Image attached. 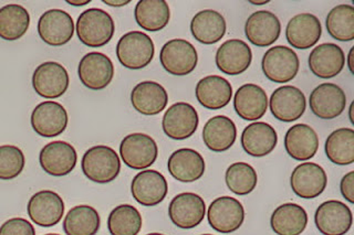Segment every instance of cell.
I'll list each match as a JSON object with an SVG mask.
<instances>
[{
	"mask_svg": "<svg viewBox=\"0 0 354 235\" xmlns=\"http://www.w3.org/2000/svg\"><path fill=\"white\" fill-rule=\"evenodd\" d=\"M169 192L167 180L158 170L147 169L138 172L131 183V194L144 207H155L165 199Z\"/></svg>",
	"mask_w": 354,
	"mask_h": 235,
	"instance_id": "obj_18",
	"label": "cell"
},
{
	"mask_svg": "<svg viewBox=\"0 0 354 235\" xmlns=\"http://www.w3.org/2000/svg\"><path fill=\"white\" fill-rule=\"evenodd\" d=\"M103 3L111 7H123L129 5L131 1L130 0H103Z\"/></svg>",
	"mask_w": 354,
	"mask_h": 235,
	"instance_id": "obj_44",
	"label": "cell"
},
{
	"mask_svg": "<svg viewBox=\"0 0 354 235\" xmlns=\"http://www.w3.org/2000/svg\"><path fill=\"white\" fill-rule=\"evenodd\" d=\"M136 23L149 32L163 30L171 19V9L164 0H140L134 9Z\"/></svg>",
	"mask_w": 354,
	"mask_h": 235,
	"instance_id": "obj_34",
	"label": "cell"
},
{
	"mask_svg": "<svg viewBox=\"0 0 354 235\" xmlns=\"http://www.w3.org/2000/svg\"><path fill=\"white\" fill-rule=\"evenodd\" d=\"M155 54V45L151 37L141 31H130L122 36L116 45V57L127 69L147 68Z\"/></svg>",
	"mask_w": 354,
	"mask_h": 235,
	"instance_id": "obj_3",
	"label": "cell"
},
{
	"mask_svg": "<svg viewBox=\"0 0 354 235\" xmlns=\"http://www.w3.org/2000/svg\"><path fill=\"white\" fill-rule=\"evenodd\" d=\"M30 25V14L20 5H7L0 8V38L16 41L25 36Z\"/></svg>",
	"mask_w": 354,
	"mask_h": 235,
	"instance_id": "obj_37",
	"label": "cell"
},
{
	"mask_svg": "<svg viewBox=\"0 0 354 235\" xmlns=\"http://www.w3.org/2000/svg\"><path fill=\"white\" fill-rule=\"evenodd\" d=\"M160 61L166 72L174 76H186L196 69L198 54L191 42L173 39L166 42L160 53Z\"/></svg>",
	"mask_w": 354,
	"mask_h": 235,
	"instance_id": "obj_5",
	"label": "cell"
},
{
	"mask_svg": "<svg viewBox=\"0 0 354 235\" xmlns=\"http://www.w3.org/2000/svg\"><path fill=\"white\" fill-rule=\"evenodd\" d=\"M77 36L83 45L90 48H101L108 45L115 32L113 18L103 9L91 8L77 18L75 23Z\"/></svg>",
	"mask_w": 354,
	"mask_h": 235,
	"instance_id": "obj_1",
	"label": "cell"
},
{
	"mask_svg": "<svg viewBox=\"0 0 354 235\" xmlns=\"http://www.w3.org/2000/svg\"><path fill=\"white\" fill-rule=\"evenodd\" d=\"M281 34V23L276 14L268 10H259L249 16L245 25L248 41L256 47L274 45Z\"/></svg>",
	"mask_w": 354,
	"mask_h": 235,
	"instance_id": "obj_22",
	"label": "cell"
},
{
	"mask_svg": "<svg viewBox=\"0 0 354 235\" xmlns=\"http://www.w3.org/2000/svg\"><path fill=\"white\" fill-rule=\"evenodd\" d=\"M75 21L61 9H50L38 21V34L42 41L51 47H62L71 41L75 34Z\"/></svg>",
	"mask_w": 354,
	"mask_h": 235,
	"instance_id": "obj_12",
	"label": "cell"
},
{
	"mask_svg": "<svg viewBox=\"0 0 354 235\" xmlns=\"http://www.w3.org/2000/svg\"><path fill=\"white\" fill-rule=\"evenodd\" d=\"M300 68L297 53L286 45H276L266 51L261 69L266 78L274 83H288L296 78Z\"/></svg>",
	"mask_w": 354,
	"mask_h": 235,
	"instance_id": "obj_4",
	"label": "cell"
},
{
	"mask_svg": "<svg viewBox=\"0 0 354 235\" xmlns=\"http://www.w3.org/2000/svg\"><path fill=\"white\" fill-rule=\"evenodd\" d=\"M307 225V211L297 203H283L271 214L270 227L277 235H300Z\"/></svg>",
	"mask_w": 354,
	"mask_h": 235,
	"instance_id": "obj_33",
	"label": "cell"
},
{
	"mask_svg": "<svg viewBox=\"0 0 354 235\" xmlns=\"http://www.w3.org/2000/svg\"><path fill=\"white\" fill-rule=\"evenodd\" d=\"M199 117L196 110L185 102L175 103L164 114L162 128L169 139L185 141L196 133Z\"/></svg>",
	"mask_w": 354,
	"mask_h": 235,
	"instance_id": "obj_9",
	"label": "cell"
},
{
	"mask_svg": "<svg viewBox=\"0 0 354 235\" xmlns=\"http://www.w3.org/2000/svg\"><path fill=\"white\" fill-rule=\"evenodd\" d=\"M326 185L328 176L324 169L315 163H300L291 174V189L301 199L318 198L326 190Z\"/></svg>",
	"mask_w": 354,
	"mask_h": 235,
	"instance_id": "obj_20",
	"label": "cell"
},
{
	"mask_svg": "<svg viewBox=\"0 0 354 235\" xmlns=\"http://www.w3.org/2000/svg\"><path fill=\"white\" fill-rule=\"evenodd\" d=\"M309 105L313 115L331 121L340 116L346 110V95L337 84L322 83L311 92Z\"/></svg>",
	"mask_w": 354,
	"mask_h": 235,
	"instance_id": "obj_19",
	"label": "cell"
},
{
	"mask_svg": "<svg viewBox=\"0 0 354 235\" xmlns=\"http://www.w3.org/2000/svg\"><path fill=\"white\" fill-rule=\"evenodd\" d=\"M143 225L141 213L131 205H121L111 211L108 229L111 235H138Z\"/></svg>",
	"mask_w": 354,
	"mask_h": 235,
	"instance_id": "obj_38",
	"label": "cell"
},
{
	"mask_svg": "<svg viewBox=\"0 0 354 235\" xmlns=\"http://www.w3.org/2000/svg\"><path fill=\"white\" fill-rule=\"evenodd\" d=\"M202 235H213V234H202Z\"/></svg>",
	"mask_w": 354,
	"mask_h": 235,
	"instance_id": "obj_51",
	"label": "cell"
},
{
	"mask_svg": "<svg viewBox=\"0 0 354 235\" xmlns=\"http://www.w3.org/2000/svg\"><path fill=\"white\" fill-rule=\"evenodd\" d=\"M131 103L134 110L142 115L154 116L165 110L169 94L158 82L144 81L132 90Z\"/></svg>",
	"mask_w": 354,
	"mask_h": 235,
	"instance_id": "obj_26",
	"label": "cell"
},
{
	"mask_svg": "<svg viewBox=\"0 0 354 235\" xmlns=\"http://www.w3.org/2000/svg\"><path fill=\"white\" fill-rule=\"evenodd\" d=\"M310 71L320 79H332L342 72L346 56L335 43H322L310 52Z\"/></svg>",
	"mask_w": 354,
	"mask_h": 235,
	"instance_id": "obj_27",
	"label": "cell"
},
{
	"mask_svg": "<svg viewBox=\"0 0 354 235\" xmlns=\"http://www.w3.org/2000/svg\"><path fill=\"white\" fill-rule=\"evenodd\" d=\"M25 163V155L19 147L0 146V179L11 180L18 177L24 172Z\"/></svg>",
	"mask_w": 354,
	"mask_h": 235,
	"instance_id": "obj_41",
	"label": "cell"
},
{
	"mask_svg": "<svg viewBox=\"0 0 354 235\" xmlns=\"http://www.w3.org/2000/svg\"><path fill=\"white\" fill-rule=\"evenodd\" d=\"M147 235H164V234H162V233H149V234H147Z\"/></svg>",
	"mask_w": 354,
	"mask_h": 235,
	"instance_id": "obj_49",
	"label": "cell"
},
{
	"mask_svg": "<svg viewBox=\"0 0 354 235\" xmlns=\"http://www.w3.org/2000/svg\"><path fill=\"white\" fill-rule=\"evenodd\" d=\"M241 147L252 157H265L274 152L278 144V134L265 122L249 124L241 134Z\"/></svg>",
	"mask_w": 354,
	"mask_h": 235,
	"instance_id": "obj_29",
	"label": "cell"
},
{
	"mask_svg": "<svg viewBox=\"0 0 354 235\" xmlns=\"http://www.w3.org/2000/svg\"><path fill=\"white\" fill-rule=\"evenodd\" d=\"M30 122L32 130L39 136L44 139H55L66 130L69 116L60 103L46 101L35 108Z\"/></svg>",
	"mask_w": 354,
	"mask_h": 235,
	"instance_id": "obj_13",
	"label": "cell"
},
{
	"mask_svg": "<svg viewBox=\"0 0 354 235\" xmlns=\"http://www.w3.org/2000/svg\"><path fill=\"white\" fill-rule=\"evenodd\" d=\"M236 139L237 128L235 123L224 115L208 119L203 128V141L212 152H226L235 144Z\"/></svg>",
	"mask_w": 354,
	"mask_h": 235,
	"instance_id": "obj_31",
	"label": "cell"
},
{
	"mask_svg": "<svg viewBox=\"0 0 354 235\" xmlns=\"http://www.w3.org/2000/svg\"><path fill=\"white\" fill-rule=\"evenodd\" d=\"M249 3H252V5H254V6H263V5L269 3V0H263V1H254V0H250Z\"/></svg>",
	"mask_w": 354,
	"mask_h": 235,
	"instance_id": "obj_47",
	"label": "cell"
},
{
	"mask_svg": "<svg viewBox=\"0 0 354 235\" xmlns=\"http://www.w3.org/2000/svg\"><path fill=\"white\" fill-rule=\"evenodd\" d=\"M268 103L271 114L280 122L298 121L307 108V100L304 92L292 85L280 86L274 90Z\"/></svg>",
	"mask_w": 354,
	"mask_h": 235,
	"instance_id": "obj_16",
	"label": "cell"
},
{
	"mask_svg": "<svg viewBox=\"0 0 354 235\" xmlns=\"http://www.w3.org/2000/svg\"><path fill=\"white\" fill-rule=\"evenodd\" d=\"M77 154L75 147L64 141H51L42 148L39 163L53 177H64L77 166Z\"/></svg>",
	"mask_w": 354,
	"mask_h": 235,
	"instance_id": "obj_17",
	"label": "cell"
},
{
	"mask_svg": "<svg viewBox=\"0 0 354 235\" xmlns=\"http://www.w3.org/2000/svg\"><path fill=\"white\" fill-rule=\"evenodd\" d=\"M0 235H36V229L26 218H12L0 227Z\"/></svg>",
	"mask_w": 354,
	"mask_h": 235,
	"instance_id": "obj_42",
	"label": "cell"
},
{
	"mask_svg": "<svg viewBox=\"0 0 354 235\" xmlns=\"http://www.w3.org/2000/svg\"><path fill=\"white\" fill-rule=\"evenodd\" d=\"M328 34L337 41L354 39V8L351 5H339L331 9L326 19Z\"/></svg>",
	"mask_w": 354,
	"mask_h": 235,
	"instance_id": "obj_39",
	"label": "cell"
},
{
	"mask_svg": "<svg viewBox=\"0 0 354 235\" xmlns=\"http://www.w3.org/2000/svg\"><path fill=\"white\" fill-rule=\"evenodd\" d=\"M120 156L129 168L143 170L158 159V144L147 134H130L121 141Z\"/></svg>",
	"mask_w": 354,
	"mask_h": 235,
	"instance_id": "obj_6",
	"label": "cell"
},
{
	"mask_svg": "<svg viewBox=\"0 0 354 235\" xmlns=\"http://www.w3.org/2000/svg\"><path fill=\"white\" fill-rule=\"evenodd\" d=\"M206 214V203L198 194L183 192L177 194L169 207V216L175 227L189 229L198 227Z\"/></svg>",
	"mask_w": 354,
	"mask_h": 235,
	"instance_id": "obj_14",
	"label": "cell"
},
{
	"mask_svg": "<svg viewBox=\"0 0 354 235\" xmlns=\"http://www.w3.org/2000/svg\"><path fill=\"white\" fill-rule=\"evenodd\" d=\"M64 201L57 192L51 190L38 191L28 202L27 212L33 223L38 227H53L64 216Z\"/></svg>",
	"mask_w": 354,
	"mask_h": 235,
	"instance_id": "obj_10",
	"label": "cell"
},
{
	"mask_svg": "<svg viewBox=\"0 0 354 235\" xmlns=\"http://www.w3.org/2000/svg\"><path fill=\"white\" fill-rule=\"evenodd\" d=\"M77 75L86 88L100 91L105 89L113 80V62L104 53H88L79 62Z\"/></svg>",
	"mask_w": 354,
	"mask_h": 235,
	"instance_id": "obj_15",
	"label": "cell"
},
{
	"mask_svg": "<svg viewBox=\"0 0 354 235\" xmlns=\"http://www.w3.org/2000/svg\"><path fill=\"white\" fill-rule=\"evenodd\" d=\"M285 148L288 155L295 161H309L318 152V134L309 125H293L286 134Z\"/></svg>",
	"mask_w": 354,
	"mask_h": 235,
	"instance_id": "obj_30",
	"label": "cell"
},
{
	"mask_svg": "<svg viewBox=\"0 0 354 235\" xmlns=\"http://www.w3.org/2000/svg\"><path fill=\"white\" fill-rule=\"evenodd\" d=\"M101 227V218L91 205H81L72 207L64 221L66 235H97Z\"/></svg>",
	"mask_w": 354,
	"mask_h": 235,
	"instance_id": "obj_35",
	"label": "cell"
},
{
	"mask_svg": "<svg viewBox=\"0 0 354 235\" xmlns=\"http://www.w3.org/2000/svg\"><path fill=\"white\" fill-rule=\"evenodd\" d=\"M353 59H354V47H352L351 49H350V52H348V70H350V72H351V74H354Z\"/></svg>",
	"mask_w": 354,
	"mask_h": 235,
	"instance_id": "obj_45",
	"label": "cell"
},
{
	"mask_svg": "<svg viewBox=\"0 0 354 235\" xmlns=\"http://www.w3.org/2000/svg\"><path fill=\"white\" fill-rule=\"evenodd\" d=\"M324 152L331 163L348 166L354 163V130L339 128L332 132L326 141Z\"/></svg>",
	"mask_w": 354,
	"mask_h": 235,
	"instance_id": "obj_36",
	"label": "cell"
},
{
	"mask_svg": "<svg viewBox=\"0 0 354 235\" xmlns=\"http://www.w3.org/2000/svg\"><path fill=\"white\" fill-rule=\"evenodd\" d=\"M322 27L315 14H300L291 18L286 28V38L291 47L307 50L320 40Z\"/></svg>",
	"mask_w": 354,
	"mask_h": 235,
	"instance_id": "obj_23",
	"label": "cell"
},
{
	"mask_svg": "<svg viewBox=\"0 0 354 235\" xmlns=\"http://www.w3.org/2000/svg\"><path fill=\"white\" fill-rule=\"evenodd\" d=\"M268 96L257 84H243L234 95V108L243 121H259L268 108Z\"/></svg>",
	"mask_w": 354,
	"mask_h": 235,
	"instance_id": "obj_25",
	"label": "cell"
},
{
	"mask_svg": "<svg viewBox=\"0 0 354 235\" xmlns=\"http://www.w3.org/2000/svg\"><path fill=\"white\" fill-rule=\"evenodd\" d=\"M226 20L218 12L205 9L197 12L191 21V32L203 45H215L226 34Z\"/></svg>",
	"mask_w": 354,
	"mask_h": 235,
	"instance_id": "obj_32",
	"label": "cell"
},
{
	"mask_svg": "<svg viewBox=\"0 0 354 235\" xmlns=\"http://www.w3.org/2000/svg\"><path fill=\"white\" fill-rule=\"evenodd\" d=\"M167 169L171 177L183 183H195L204 176V157L192 148H180L169 156Z\"/></svg>",
	"mask_w": 354,
	"mask_h": 235,
	"instance_id": "obj_24",
	"label": "cell"
},
{
	"mask_svg": "<svg viewBox=\"0 0 354 235\" xmlns=\"http://www.w3.org/2000/svg\"><path fill=\"white\" fill-rule=\"evenodd\" d=\"M44 235H60V234H55V233H49V234H44Z\"/></svg>",
	"mask_w": 354,
	"mask_h": 235,
	"instance_id": "obj_50",
	"label": "cell"
},
{
	"mask_svg": "<svg viewBox=\"0 0 354 235\" xmlns=\"http://www.w3.org/2000/svg\"><path fill=\"white\" fill-rule=\"evenodd\" d=\"M340 191L346 201L354 203V172H348L343 176L340 183Z\"/></svg>",
	"mask_w": 354,
	"mask_h": 235,
	"instance_id": "obj_43",
	"label": "cell"
},
{
	"mask_svg": "<svg viewBox=\"0 0 354 235\" xmlns=\"http://www.w3.org/2000/svg\"><path fill=\"white\" fill-rule=\"evenodd\" d=\"M70 79L68 71L58 62H44L32 74L33 90L44 99H58L68 91Z\"/></svg>",
	"mask_w": 354,
	"mask_h": 235,
	"instance_id": "obj_11",
	"label": "cell"
},
{
	"mask_svg": "<svg viewBox=\"0 0 354 235\" xmlns=\"http://www.w3.org/2000/svg\"><path fill=\"white\" fill-rule=\"evenodd\" d=\"M227 188L237 196L252 194L258 183L257 172L247 163H235L227 168L225 174Z\"/></svg>",
	"mask_w": 354,
	"mask_h": 235,
	"instance_id": "obj_40",
	"label": "cell"
},
{
	"mask_svg": "<svg viewBox=\"0 0 354 235\" xmlns=\"http://www.w3.org/2000/svg\"><path fill=\"white\" fill-rule=\"evenodd\" d=\"M315 223L322 235H346L353 223V214L346 203L328 200L315 211Z\"/></svg>",
	"mask_w": 354,
	"mask_h": 235,
	"instance_id": "obj_8",
	"label": "cell"
},
{
	"mask_svg": "<svg viewBox=\"0 0 354 235\" xmlns=\"http://www.w3.org/2000/svg\"><path fill=\"white\" fill-rule=\"evenodd\" d=\"M210 227L217 232L230 234L243 225L245 209L239 200L232 196H219L210 203L207 210Z\"/></svg>",
	"mask_w": 354,
	"mask_h": 235,
	"instance_id": "obj_7",
	"label": "cell"
},
{
	"mask_svg": "<svg viewBox=\"0 0 354 235\" xmlns=\"http://www.w3.org/2000/svg\"><path fill=\"white\" fill-rule=\"evenodd\" d=\"M82 172L92 183H112L121 172V161L115 150L109 146H93L86 150L81 161Z\"/></svg>",
	"mask_w": 354,
	"mask_h": 235,
	"instance_id": "obj_2",
	"label": "cell"
},
{
	"mask_svg": "<svg viewBox=\"0 0 354 235\" xmlns=\"http://www.w3.org/2000/svg\"><path fill=\"white\" fill-rule=\"evenodd\" d=\"M353 108H354V102H352L351 106H350V110H348V114H350V122H351L352 125H354Z\"/></svg>",
	"mask_w": 354,
	"mask_h": 235,
	"instance_id": "obj_48",
	"label": "cell"
},
{
	"mask_svg": "<svg viewBox=\"0 0 354 235\" xmlns=\"http://www.w3.org/2000/svg\"><path fill=\"white\" fill-rule=\"evenodd\" d=\"M215 61L219 71L225 74L232 76L241 74L252 64V49L243 40H228L217 49Z\"/></svg>",
	"mask_w": 354,
	"mask_h": 235,
	"instance_id": "obj_21",
	"label": "cell"
},
{
	"mask_svg": "<svg viewBox=\"0 0 354 235\" xmlns=\"http://www.w3.org/2000/svg\"><path fill=\"white\" fill-rule=\"evenodd\" d=\"M232 86L230 81L218 75H208L197 83L195 95L201 105L217 111L226 108L232 101Z\"/></svg>",
	"mask_w": 354,
	"mask_h": 235,
	"instance_id": "obj_28",
	"label": "cell"
},
{
	"mask_svg": "<svg viewBox=\"0 0 354 235\" xmlns=\"http://www.w3.org/2000/svg\"><path fill=\"white\" fill-rule=\"evenodd\" d=\"M66 3H69V5H72V6L81 7L86 6L88 3H91V0H79V1H77V0H73V1L68 0Z\"/></svg>",
	"mask_w": 354,
	"mask_h": 235,
	"instance_id": "obj_46",
	"label": "cell"
}]
</instances>
